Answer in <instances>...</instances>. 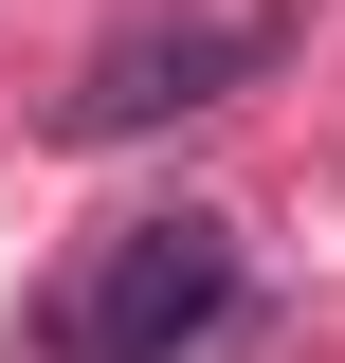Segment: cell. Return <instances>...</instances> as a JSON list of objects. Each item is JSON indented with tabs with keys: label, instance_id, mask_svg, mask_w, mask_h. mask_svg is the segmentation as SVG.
Instances as JSON below:
<instances>
[{
	"label": "cell",
	"instance_id": "1",
	"mask_svg": "<svg viewBox=\"0 0 345 363\" xmlns=\"http://www.w3.org/2000/svg\"><path fill=\"white\" fill-rule=\"evenodd\" d=\"M218 327H236V218L164 200V218H128L109 255L73 272V309H55V345H73V363H200Z\"/></svg>",
	"mask_w": 345,
	"mask_h": 363
},
{
	"label": "cell",
	"instance_id": "2",
	"mask_svg": "<svg viewBox=\"0 0 345 363\" xmlns=\"http://www.w3.org/2000/svg\"><path fill=\"white\" fill-rule=\"evenodd\" d=\"M273 55H291L273 18H164V37H109V55H91L55 128H73V145H146V128H182V109H218V91H255Z\"/></svg>",
	"mask_w": 345,
	"mask_h": 363
}]
</instances>
